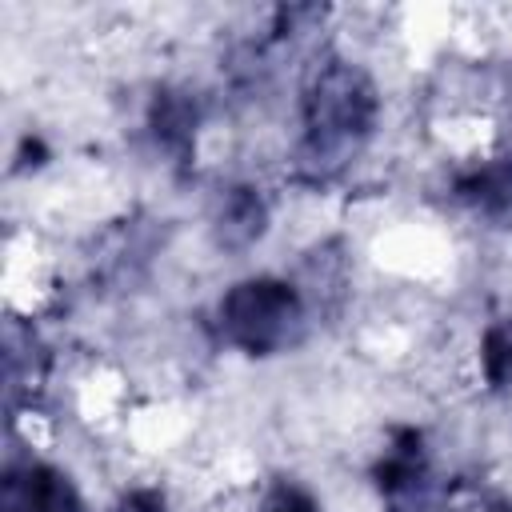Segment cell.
Masks as SVG:
<instances>
[{"mask_svg":"<svg viewBox=\"0 0 512 512\" xmlns=\"http://www.w3.org/2000/svg\"><path fill=\"white\" fill-rule=\"evenodd\" d=\"M304 140L312 156H344L376 124V88L364 68L324 60L304 84Z\"/></svg>","mask_w":512,"mask_h":512,"instance_id":"obj_1","label":"cell"},{"mask_svg":"<svg viewBox=\"0 0 512 512\" xmlns=\"http://www.w3.org/2000/svg\"><path fill=\"white\" fill-rule=\"evenodd\" d=\"M220 332L232 348L248 356H272L300 332L304 308L288 280L276 276H252L224 292L220 308Z\"/></svg>","mask_w":512,"mask_h":512,"instance_id":"obj_2","label":"cell"},{"mask_svg":"<svg viewBox=\"0 0 512 512\" xmlns=\"http://www.w3.org/2000/svg\"><path fill=\"white\" fill-rule=\"evenodd\" d=\"M0 512H80V496L60 468L20 464L4 472Z\"/></svg>","mask_w":512,"mask_h":512,"instance_id":"obj_3","label":"cell"},{"mask_svg":"<svg viewBox=\"0 0 512 512\" xmlns=\"http://www.w3.org/2000/svg\"><path fill=\"white\" fill-rule=\"evenodd\" d=\"M420 480H424L420 432H416V428H396L388 452H384L380 464H376V484H380V492H384L392 504H400V500H408V496L420 488Z\"/></svg>","mask_w":512,"mask_h":512,"instance_id":"obj_4","label":"cell"},{"mask_svg":"<svg viewBox=\"0 0 512 512\" xmlns=\"http://www.w3.org/2000/svg\"><path fill=\"white\" fill-rule=\"evenodd\" d=\"M268 224V208L256 188H228L216 212V240L224 248H244L252 244Z\"/></svg>","mask_w":512,"mask_h":512,"instance_id":"obj_5","label":"cell"},{"mask_svg":"<svg viewBox=\"0 0 512 512\" xmlns=\"http://www.w3.org/2000/svg\"><path fill=\"white\" fill-rule=\"evenodd\" d=\"M152 132L160 148H168L176 160H188L196 140V104L184 92H160L152 100Z\"/></svg>","mask_w":512,"mask_h":512,"instance_id":"obj_6","label":"cell"},{"mask_svg":"<svg viewBox=\"0 0 512 512\" xmlns=\"http://www.w3.org/2000/svg\"><path fill=\"white\" fill-rule=\"evenodd\" d=\"M456 196L480 212H504L512 204V160L480 164L456 180Z\"/></svg>","mask_w":512,"mask_h":512,"instance_id":"obj_7","label":"cell"},{"mask_svg":"<svg viewBox=\"0 0 512 512\" xmlns=\"http://www.w3.org/2000/svg\"><path fill=\"white\" fill-rule=\"evenodd\" d=\"M480 364H484L488 384H496V388L512 384V316L500 320V324H492V328L484 332Z\"/></svg>","mask_w":512,"mask_h":512,"instance_id":"obj_8","label":"cell"},{"mask_svg":"<svg viewBox=\"0 0 512 512\" xmlns=\"http://www.w3.org/2000/svg\"><path fill=\"white\" fill-rule=\"evenodd\" d=\"M260 512H316V500L304 488H296V484H276L264 496V508Z\"/></svg>","mask_w":512,"mask_h":512,"instance_id":"obj_9","label":"cell"},{"mask_svg":"<svg viewBox=\"0 0 512 512\" xmlns=\"http://www.w3.org/2000/svg\"><path fill=\"white\" fill-rule=\"evenodd\" d=\"M124 512H164V500H160V492L144 488V492H132L124 500Z\"/></svg>","mask_w":512,"mask_h":512,"instance_id":"obj_10","label":"cell"},{"mask_svg":"<svg viewBox=\"0 0 512 512\" xmlns=\"http://www.w3.org/2000/svg\"><path fill=\"white\" fill-rule=\"evenodd\" d=\"M484 512H512V508H508V504H488Z\"/></svg>","mask_w":512,"mask_h":512,"instance_id":"obj_11","label":"cell"}]
</instances>
